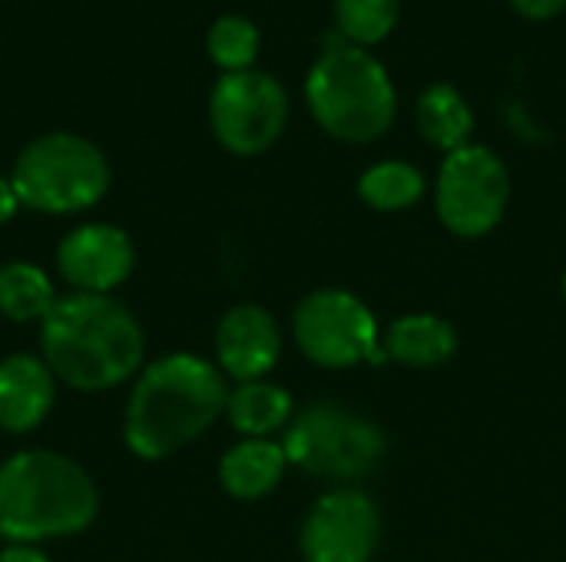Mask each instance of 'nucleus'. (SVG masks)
Masks as SVG:
<instances>
[{"mask_svg": "<svg viewBox=\"0 0 566 562\" xmlns=\"http://www.w3.org/2000/svg\"><path fill=\"white\" fill-rule=\"evenodd\" d=\"M146 354L136 315L113 295L70 291L40 321V358L76 391H109L129 381Z\"/></svg>", "mask_w": 566, "mask_h": 562, "instance_id": "nucleus-1", "label": "nucleus"}, {"mask_svg": "<svg viewBox=\"0 0 566 562\" xmlns=\"http://www.w3.org/2000/svg\"><path fill=\"white\" fill-rule=\"evenodd\" d=\"M229 404L226 374L199 354H166L139 378L126 404V444L143 460H163L202 437Z\"/></svg>", "mask_w": 566, "mask_h": 562, "instance_id": "nucleus-2", "label": "nucleus"}, {"mask_svg": "<svg viewBox=\"0 0 566 562\" xmlns=\"http://www.w3.org/2000/svg\"><path fill=\"white\" fill-rule=\"evenodd\" d=\"M99 490L90 474L53 450H20L0 464V537L36 547L93 527Z\"/></svg>", "mask_w": 566, "mask_h": 562, "instance_id": "nucleus-3", "label": "nucleus"}, {"mask_svg": "<svg viewBox=\"0 0 566 562\" xmlns=\"http://www.w3.org/2000/svg\"><path fill=\"white\" fill-rule=\"evenodd\" d=\"M305 103L332 139L355 146L381 139L398 116V93L385 63L338 30L322 40V53L305 76Z\"/></svg>", "mask_w": 566, "mask_h": 562, "instance_id": "nucleus-4", "label": "nucleus"}, {"mask_svg": "<svg viewBox=\"0 0 566 562\" xmlns=\"http://www.w3.org/2000/svg\"><path fill=\"white\" fill-rule=\"evenodd\" d=\"M282 450L289 467L338 487H355V480L371 477L385 464L388 437L361 411L335 401H315L295 411L282 431Z\"/></svg>", "mask_w": 566, "mask_h": 562, "instance_id": "nucleus-5", "label": "nucleus"}, {"mask_svg": "<svg viewBox=\"0 0 566 562\" xmlns=\"http://www.w3.org/2000/svg\"><path fill=\"white\" fill-rule=\"evenodd\" d=\"M10 182L20 205L70 215L96 205L109 189V162L99 146L76 132H46L23 146Z\"/></svg>", "mask_w": 566, "mask_h": 562, "instance_id": "nucleus-6", "label": "nucleus"}, {"mask_svg": "<svg viewBox=\"0 0 566 562\" xmlns=\"http://www.w3.org/2000/svg\"><path fill=\"white\" fill-rule=\"evenodd\" d=\"M292 338L312 364L332 371L385 358L375 311L345 288H318L305 295L292 315Z\"/></svg>", "mask_w": 566, "mask_h": 562, "instance_id": "nucleus-7", "label": "nucleus"}, {"mask_svg": "<svg viewBox=\"0 0 566 562\" xmlns=\"http://www.w3.org/2000/svg\"><path fill=\"white\" fill-rule=\"evenodd\" d=\"M511 202V172L504 159L478 142L444 156L434 182L441 225L458 238H481L501 225Z\"/></svg>", "mask_w": 566, "mask_h": 562, "instance_id": "nucleus-8", "label": "nucleus"}, {"mask_svg": "<svg viewBox=\"0 0 566 562\" xmlns=\"http://www.w3.org/2000/svg\"><path fill=\"white\" fill-rule=\"evenodd\" d=\"M289 123L285 86L262 70L222 73L209 93V126L232 156H259L275 146Z\"/></svg>", "mask_w": 566, "mask_h": 562, "instance_id": "nucleus-9", "label": "nucleus"}, {"mask_svg": "<svg viewBox=\"0 0 566 562\" xmlns=\"http://www.w3.org/2000/svg\"><path fill=\"white\" fill-rule=\"evenodd\" d=\"M381 543V513L358 487H335L318 497L302 523L305 562H371Z\"/></svg>", "mask_w": 566, "mask_h": 562, "instance_id": "nucleus-10", "label": "nucleus"}, {"mask_svg": "<svg viewBox=\"0 0 566 562\" xmlns=\"http://www.w3.org/2000/svg\"><path fill=\"white\" fill-rule=\"evenodd\" d=\"M136 252L123 229L106 222H86L63 235L56 248V268L73 291L109 295L133 272Z\"/></svg>", "mask_w": 566, "mask_h": 562, "instance_id": "nucleus-11", "label": "nucleus"}, {"mask_svg": "<svg viewBox=\"0 0 566 562\" xmlns=\"http://www.w3.org/2000/svg\"><path fill=\"white\" fill-rule=\"evenodd\" d=\"M282 358L279 321L259 305H235L216 328V368L235 384L262 381Z\"/></svg>", "mask_w": 566, "mask_h": 562, "instance_id": "nucleus-12", "label": "nucleus"}, {"mask_svg": "<svg viewBox=\"0 0 566 562\" xmlns=\"http://www.w3.org/2000/svg\"><path fill=\"white\" fill-rule=\"evenodd\" d=\"M56 397V378L43 358L10 354L0 361V427L10 434L36 431Z\"/></svg>", "mask_w": 566, "mask_h": 562, "instance_id": "nucleus-13", "label": "nucleus"}, {"mask_svg": "<svg viewBox=\"0 0 566 562\" xmlns=\"http://www.w3.org/2000/svg\"><path fill=\"white\" fill-rule=\"evenodd\" d=\"M458 351V335L451 321L415 311L395 318L381 335V354L405 368H438Z\"/></svg>", "mask_w": 566, "mask_h": 562, "instance_id": "nucleus-14", "label": "nucleus"}, {"mask_svg": "<svg viewBox=\"0 0 566 562\" xmlns=\"http://www.w3.org/2000/svg\"><path fill=\"white\" fill-rule=\"evenodd\" d=\"M289 470L282 441H239L219 460V484L235 500L269 497Z\"/></svg>", "mask_w": 566, "mask_h": 562, "instance_id": "nucleus-15", "label": "nucleus"}, {"mask_svg": "<svg viewBox=\"0 0 566 562\" xmlns=\"http://www.w3.org/2000/svg\"><path fill=\"white\" fill-rule=\"evenodd\" d=\"M226 417L245 441H275L295 417L292 394L272 381H245L229 391Z\"/></svg>", "mask_w": 566, "mask_h": 562, "instance_id": "nucleus-16", "label": "nucleus"}, {"mask_svg": "<svg viewBox=\"0 0 566 562\" xmlns=\"http://www.w3.org/2000/svg\"><path fill=\"white\" fill-rule=\"evenodd\" d=\"M415 123H418V132L444 152L468 146L474 132V113L468 99L461 96V89L451 83H434L418 96Z\"/></svg>", "mask_w": 566, "mask_h": 562, "instance_id": "nucleus-17", "label": "nucleus"}, {"mask_svg": "<svg viewBox=\"0 0 566 562\" xmlns=\"http://www.w3.org/2000/svg\"><path fill=\"white\" fill-rule=\"evenodd\" d=\"M50 275L33 262H10L0 268V315L10 321H43L56 305Z\"/></svg>", "mask_w": 566, "mask_h": 562, "instance_id": "nucleus-18", "label": "nucleus"}, {"mask_svg": "<svg viewBox=\"0 0 566 562\" xmlns=\"http://www.w3.org/2000/svg\"><path fill=\"white\" fill-rule=\"evenodd\" d=\"M424 189H428L424 172L418 166H411V162H401V159L375 162L358 179V195L375 212H401V209H411L424 195Z\"/></svg>", "mask_w": 566, "mask_h": 562, "instance_id": "nucleus-19", "label": "nucleus"}, {"mask_svg": "<svg viewBox=\"0 0 566 562\" xmlns=\"http://www.w3.org/2000/svg\"><path fill=\"white\" fill-rule=\"evenodd\" d=\"M401 17V0H335V30L355 43H381Z\"/></svg>", "mask_w": 566, "mask_h": 562, "instance_id": "nucleus-20", "label": "nucleus"}, {"mask_svg": "<svg viewBox=\"0 0 566 562\" xmlns=\"http://www.w3.org/2000/svg\"><path fill=\"white\" fill-rule=\"evenodd\" d=\"M259 43H262L259 26L239 13H222L206 33V50H209L212 63L222 66L226 73L252 70V63L259 56Z\"/></svg>", "mask_w": 566, "mask_h": 562, "instance_id": "nucleus-21", "label": "nucleus"}, {"mask_svg": "<svg viewBox=\"0 0 566 562\" xmlns=\"http://www.w3.org/2000/svg\"><path fill=\"white\" fill-rule=\"evenodd\" d=\"M511 3L527 20H551L566 7V0H511Z\"/></svg>", "mask_w": 566, "mask_h": 562, "instance_id": "nucleus-22", "label": "nucleus"}, {"mask_svg": "<svg viewBox=\"0 0 566 562\" xmlns=\"http://www.w3.org/2000/svg\"><path fill=\"white\" fill-rule=\"evenodd\" d=\"M20 209V199H17V189L10 182V176H0V225L10 222Z\"/></svg>", "mask_w": 566, "mask_h": 562, "instance_id": "nucleus-23", "label": "nucleus"}, {"mask_svg": "<svg viewBox=\"0 0 566 562\" xmlns=\"http://www.w3.org/2000/svg\"><path fill=\"white\" fill-rule=\"evenodd\" d=\"M0 562H50V560H46V553H40L36 547L10 543V547L0 553Z\"/></svg>", "mask_w": 566, "mask_h": 562, "instance_id": "nucleus-24", "label": "nucleus"}, {"mask_svg": "<svg viewBox=\"0 0 566 562\" xmlns=\"http://www.w3.org/2000/svg\"><path fill=\"white\" fill-rule=\"evenodd\" d=\"M564 298H566V272H564Z\"/></svg>", "mask_w": 566, "mask_h": 562, "instance_id": "nucleus-25", "label": "nucleus"}]
</instances>
